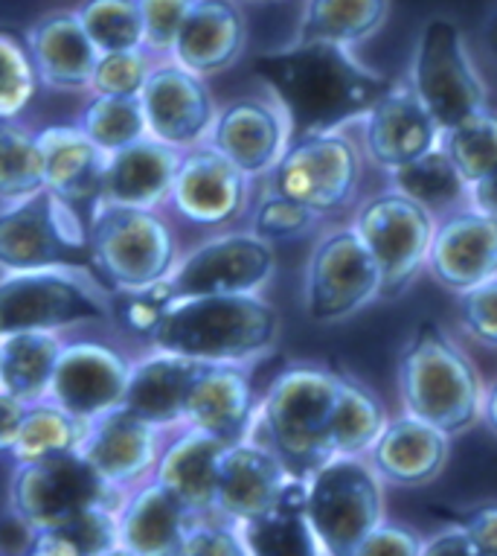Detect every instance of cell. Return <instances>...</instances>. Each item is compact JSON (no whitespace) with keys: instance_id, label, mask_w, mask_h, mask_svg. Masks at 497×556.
<instances>
[{"instance_id":"1","label":"cell","mask_w":497,"mask_h":556,"mask_svg":"<svg viewBox=\"0 0 497 556\" xmlns=\"http://www.w3.org/2000/svg\"><path fill=\"white\" fill-rule=\"evenodd\" d=\"M256 79L289 117L291 140L344 131L390 91L387 76L323 41H291L254 59Z\"/></svg>"},{"instance_id":"2","label":"cell","mask_w":497,"mask_h":556,"mask_svg":"<svg viewBox=\"0 0 497 556\" xmlns=\"http://www.w3.org/2000/svg\"><path fill=\"white\" fill-rule=\"evenodd\" d=\"M280 332V312L263 294H213L169 303L149 341L154 353L242 367L268 356Z\"/></svg>"},{"instance_id":"3","label":"cell","mask_w":497,"mask_h":556,"mask_svg":"<svg viewBox=\"0 0 497 556\" xmlns=\"http://www.w3.org/2000/svg\"><path fill=\"white\" fill-rule=\"evenodd\" d=\"M396 391L405 414L454 440L480 426L486 379L443 324L422 320L402 346Z\"/></svg>"},{"instance_id":"4","label":"cell","mask_w":497,"mask_h":556,"mask_svg":"<svg viewBox=\"0 0 497 556\" xmlns=\"http://www.w3.org/2000/svg\"><path fill=\"white\" fill-rule=\"evenodd\" d=\"M337 405V370L311 362L289 365L273 376L256 408L263 443L294 478L306 481L332 457L329 434Z\"/></svg>"},{"instance_id":"5","label":"cell","mask_w":497,"mask_h":556,"mask_svg":"<svg viewBox=\"0 0 497 556\" xmlns=\"http://www.w3.org/2000/svg\"><path fill=\"white\" fill-rule=\"evenodd\" d=\"M93 271L91 233L76 204L38 190L0 211V271Z\"/></svg>"},{"instance_id":"6","label":"cell","mask_w":497,"mask_h":556,"mask_svg":"<svg viewBox=\"0 0 497 556\" xmlns=\"http://www.w3.org/2000/svg\"><path fill=\"white\" fill-rule=\"evenodd\" d=\"M97 271L47 268L0 277V338L50 332L114 318V301Z\"/></svg>"},{"instance_id":"7","label":"cell","mask_w":497,"mask_h":556,"mask_svg":"<svg viewBox=\"0 0 497 556\" xmlns=\"http://www.w3.org/2000/svg\"><path fill=\"white\" fill-rule=\"evenodd\" d=\"M303 513L326 556H349L384 519V483L367 457H329L306 478Z\"/></svg>"},{"instance_id":"8","label":"cell","mask_w":497,"mask_h":556,"mask_svg":"<svg viewBox=\"0 0 497 556\" xmlns=\"http://www.w3.org/2000/svg\"><path fill=\"white\" fill-rule=\"evenodd\" d=\"M93 271L119 292H145L178 265L173 228L154 211L97 204L88 222Z\"/></svg>"},{"instance_id":"9","label":"cell","mask_w":497,"mask_h":556,"mask_svg":"<svg viewBox=\"0 0 497 556\" xmlns=\"http://www.w3.org/2000/svg\"><path fill=\"white\" fill-rule=\"evenodd\" d=\"M361 178L364 155L358 140L346 131H332L291 140L289 152L268 175V190L329 219L355 207Z\"/></svg>"},{"instance_id":"10","label":"cell","mask_w":497,"mask_h":556,"mask_svg":"<svg viewBox=\"0 0 497 556\" xmlns=\"http://www.w3.org/2000/svg\"><path fill=\"white\" fill-rule=\"evenodd\" d=\"M349 225L379 263L381 301L402 298L425 271L436 230L434 216L405 192L384 187L355 207Z\"/></svg>"},{"instance_id":"11","label":"cell","mask_w":497,"mask_h":556,"mask_svg":"<svg viewBox=\"0 0 497 556\" xmlns=\"http://www.w3.org/2000/svg\"><path fill=\"white\" fill-rule=\"evenodd\" d=\"M407 83L443 131L488 109L486 83L466 36L448 18H431L422 27Z\"/></svg>"},{"instance_id":"12","label":"cell","mask_w":497,"mask_h":556,"mask_svg":"<svg viewBox=\"0 0 497 556\" xmlns=\"http://www.w3.org/2000/svg\"><path fill=\"white\" fill-rule=\"evenodd\" d=\"M381 301V268L353 225L326 228L311 245L303 306L315 324H344Z\"/></svg>"},{"instance_id":"13","label":"cell","mask_w":497,"mask_h":556,"mask_svg":"<svg viewBox=\"0 0 497 556\" xmlns=\"http://www.w3.org/2000/svg\"><path fill=\"white\" fill-rule=\"evenodd\" d=\"M12 513L36 533L55 530L97 507L114 510V486L93 472L81 452L18 464L10 486Z\"/></svg>"},{"instance_id":"14","label":"cell","mask_w":497,"mask_h":556,"mask_svg":"<svg viewBox=\"0 0 497 556\" xmlns=\"http://www.w3.org/2000/svg\"><path fill=\"white\" fill-rule=\"evenodd\" d=\"M277 274V251L254 230L221 233L192 248L161 283L169 301L213 294H263Z\"/></svg>"},{"instance_id":"15","label":"cell","mask_w":497,"mask_h":556,"mask_svg":"<svg viewBox=\"0 0 497 556\" xmlns=\"http://www.w3.org/2000/svg\"><path fill=\"white\" fill-rule=\"evenodd\" d=\"M207 147L225 155L251 181L268 178L291 147L289 117L271 93H247L216 111Z\"/></svg>"},{"instance_id":"16","label":"cell","mask_w":497,"mask_h":556,"mask_svg":"<svg viewBox=\"0 0 497 556\" xmlns=\"http://www.w3.org/2000/svg\"><path fill=\"white\" fill-rule=\"evenodd\" d=\"M443 143V128L428 114L410 83H393L390 91L361 119V155L384 175H393Z\"/></svg>"},{"instance_id":"17","label":"cell","mask_w":497,"mask_h":556,"mask_svg":"<svg viewBox=\"0 0 497 556\" xmlns=\"http://www.w3.org/2000/svg\"><path fill=\"white\" fill-rule=\"evenodd\" d=\"M145 135L178 152L201 147L216 119V102L201 76L183 71L169 59L154 64L140 91Z\"/></svg>"},{"instance_id":"18","label":"cell","mask_w":497,"mask_h":556,"mask_svg":"<svg viewBox=\"0 0 497 556\" xmlns=\"http://www.w3.org/2000/svg\"><path fill=\"white\" fill-rule=\"evenodd\" d=\"M128 374L131 365L111 346L97 341L64 344L50 384V402L76 420H100L111 410L123 408Z\"/></svg>"},{"instance_id":"19","label":"cell","mask_w":497,"mask_h":556,"mask_svg":"<svg viewBox=\"0 0 497 556\" xmlns=\"http://www.w3.org/2000/svg\"><path fill=\"white\" fill-rule=\"evenodd\" d=\"M173 204L183 219L201 228H225L251 207V178L225 155L201 143L187 149L173 184Z\"/></svg>"},{"instance_id":"20","label":"cell","mask_w":497,"mask_h":556,"mask_svg":"<svg viewBox=\"0 0 497 556\" xmlns=\"http://www.w3.org/2000/svg\"><path fill=\"white\" fill-rule=\"evenodd\" d=\"M425 271L448 294H466L497 277V219L460 207L436 219Z\"/></svg>"},{"instance_id":"21","label":"cell","mask_w":497,"mask_h":556,"mask_svg":"<svg viewBox=\"0 0 497 556\" xmlns=\"http://www.w3.org/2000/svg\"><path fill=\"white\" fill-rule=\"evenodd\" d=\"M294 475L282 466V460L265 446L263 440L247 438L242 443L227 446L218 464L216 483V516L247 525L263 519L280 507L289 493Z\"/></svg>"},{"instance_id":"22","label":"cell","mask_w":497,"mask_h":556,"mask_svg":"<svg viewBox=\"0 0 497 556\" xmlns=\"http://www.w3.org/2000/svg\"><path fill=\"white\" fill-rule=\"evenodd\" d=\"M451 457V438L398 410L367 452V464L384 486L419 490L434 483Z\"/></svg>"},{"instance_id":"23","label":"cell","mask_w":497,"mask_h":556,"mask_svg":"<svg viewBox=\"0 0 497 556\" xmlns=\"http://www.w3.org/2000/svg\"><path fill=\"white\" fill-rule=\"evenodd\" d=\"M244 47L247 18L239 0H192L169 62L207 79L230 71L244 55Z\"/></svg>"},{"instance_id":"24","label":"cell","mask_w":497,"mask_h":556,"mask_svg":"<svg viewBox=\"0 0 497 556\" xmlns=\"http://www.w3.org/2000/svg\"><path fill=\"white\" fill-rule=\"evenodd\" d=\"M38 83L50 91H88L100 62L97 47L85 36L73 10H53L29 24L24 38Z\"/></svg>"},{"instance_id":"25","label":"cell","mask_w":497,"mask_h":556,"mask_svg":"<svg viewBox=\"0 0 497 556\" xmlns=\"http://www.w3.org/2000/svg\"><path fill=\"white\" fill-rule=\"evenodd\" d=\"M256 402L251 376L239 365H201L192 382L183 422L225 443L254 438Z\"/></svg>"},{"instance_id":"26","label":"cell","mask_w":497,"mask_h":556,"mask_svg":"<svg viewBox=\"0 0 497 556\" xmlns=\"http://www.w3.org/2000/svg\"><path fill=\"white\" fill-rule=\"evenodd\" d=\"M181 155L183 152L163 147L152 137H143L131 147L119 149L105 161V175H102V190L97 204L154 211L161 201L173 195Z\"/></svg>"},{"instance_id":"27","label":"cell","mask_w":497,"mask_h":556,"mask_svg":"<svg viewBox=\"0 0 497 556\" xmlns=\"http://www.w3.org/2000/svg\"><path fill=\"white\" fill-rule=\"evenodd\" d=\"M81 457L93 466L109 486L140 481L157 464V429L137 420L126 408H117L91 422L81 443Z\"/></svg>"},{"instance_id":"28","label":"cell","mask_w":497,"mask_h":556,"mask_svg":"<svg viewBox=\"0 0 497 556\" xmlns=\"http://www.w3.org/2000/svg\"><path fill=\"white\" fill-rule=\"evenodd\" d=\"M201 365L173 353H154L131 365L123 408L152 429H169L183 422L187 400Z\"/></svg>"},{"instance_id":"29","label":"cell","mask_w":497,"mask_h":556,"mask_svg":"<svg viewBox=\"0 0 497 556\" xmlns=\"http://www.w3.org/2000/svg\"><path fill=\"white\" fill-rule=\"evenodd\" d=\"M227 446H233V443L190 429L157 457L154 481L166 486L192 516L201 519L216 510L218 464H221Z\"/></svg>"},{"instance_id":"30","label":"cell","mask_w":497,"mask_h":556,"mask_svg":"<svg viewBox=\"0 0 497 556\" xmlns=\"http://www.w3.org/2000/svg\"><path fill=\"white\" fill-rule=\"evenodd\" d=\"M192 525L195 516L166 486L152 481L119 510V545L135 556H175Z\"/></svg>"},{"instance_id":"31","label":"cell","mask_w":497,"mask_h":556,"mask_svg":"<svg viewBox=\"0 0 497 556\" xmlns=\"http://www.w3.org/2000/svg\"><path fill=\"white\" fill-rule=\"evenodd\" d=\"M44 166V190L62 195L76 207L100 199L109 155L93 147L76 126H50L36 131Z\"/></svg>"},{"instance_id":"32","label":"cell","mask_w":497,"mask_h":556,"mask_svg":"<svg viewBox=\"0 0 497 556\" xmlns=\"http://www.w3.org/2000/svg\"><path fill=\"white\" fill-rule=\"evenodd\" d=\"M390 18V0H306L294 41H323L346 50L370 41Z\"/></svg>"},{"instance_id":"33","label":"cell","mask_w":497,"mask_h":556,"mask_svg":"<svg viewBox=\"0 0 497 556\" xmlns=\"http://www.w3.org/2000/svg\"><path fill=\"white\" fill-rule=\"evenodd\" d=\"M62 341L50 332H21L0 338V391L38 405L50 396Z\"/></svg>"},{"instance_id":"34","label":"cell","mask_w":497,"mask_h":556,"mask_svg":"<svg viewBox=\"0 0 497 556\" xmlns=\"http://www.w3.org/2000/svg\"><path fill=\"white\" fill-rule=\"evenodd\" d=\"M387 405L358 376L337 370V405L329 446L332 457H367L387 426Z\"/></svg>"},{"instance_id":"35","label":"cell","mask_w":497,"mask_h":556,"mask_svg":"<svg viewBox=\"0 0 497 556\" xmlns=\"http://www.w3.org/2000/svg\"><path fill=\"white\" fill-rule=\"evenodd\" d=\"M306 481L294 478L277 510L263 519L239 525L251 556H326L303 513Z\"/></svg>"},{"instance_id":"36","label":"cell","mask_w":497,"mask_h":556,"mask_svg":"<svg viewBox=\"0 0 497 556\" xmlns=\"http://www.w3.org/2000/svg\"><path fill=\"white\" fill-rule=\"evenodd\" d=\"M387 178L393 190L405 192L407 199L422 204L434 219H443L469 204V184L462 181L443 149H434L431 155L419 157L417 164L405 166Z\"/></svg>"},{"instance_id":"37","label":"cell","mask_w":497,"mask_h":556,"mask_svg":"<svg viewBox=\"0 0 497 556\" xmlns=\"http://www.w3.org/2000/svg\"><path fill=\"white\" fill-rule=\"evenodd\" d=\"M88 429H91V422L76 420L55 402H38L27 408L18 440L12 446V457L18 464H29V460H41L50 455L79 452L88 438Z\"/></svg>"},{"instance_id":"38","label":"cell","mask_w":497,"mask_h":556,"mask_svg":"<svg viewBox=\"0 0 497 556\" xmlns=\"http://www.w3.org/2000/svg\"><path fill=\"white\" fill-rule=\"evenodd\" d=\"M76 128L105 155H114L119 149L149 137L145 135L140 97H100V93H93V100L85 105Z\"/></svg>"},{"instance_id":"39","label":"cell","mask_w":497,"mask_h":556,"mask_svg":"<svg viewBox=\"0 0 497 556\" xmlns=\"http://www.w3.org/2000/svg\"><path fill=\"white\" fill-rule=\"evenodd\" d=\"M439 149L469 187L486 178L497 166V111L488 105L474 117L462 119L460 126L443 131Z\"/></svg>"},{"instance_id":"40","label":"cell","mask_w":497,"mask_h":556,"mask_svg":"<svg viewBox=\"0 0 497 556\" xmlns=\"http://www.w3.org/2000/svg\"><path fill=\"white\" fill-rule=\"evenodd\" d=\"M44 190L38 137L15 119H0V201H21Z\"/></svg>"},{"instance_id":"41","label":"cell","mask_w":497,"mask_h":556,"mask_svg":"<svg viewBox=\"0 0 497 556\" xmlns=\"http://www.w3.org/2000/svg\"><path fill=\"white\" fill-rule=\"evenodd\" d=\"M73 12L100 55L143 47V24H140L137 0H81Z\"/></svg>"},{"instance_id":"42","label":"cell","mask_w":497,"mask_h":556,"mask_svg":"<svg viewBox=\"0 0 497 556\" xmlns=\"http://www.w3.org/2000/svg\"><path fill=\"white\" fill-rule=\"evenodd\" d=\"M38 85L24 41L0 33V119H18L36 97Z\"/></svg>"},{"instance_id":"43","label":"cell","mask_w":497,"mask_h":556,"mask_svg":"<svg viewBox=\"0 0 497 556\" xmlns=\"http://www.w3.org/2000/svg\"><path fill=\"white\" fill-rule=\"evenodd\" d=\"M320 222H323L320 216H315L297 201L285 199L280 192L265 190L263 199L256 201L254 216H251V230L265 242L277 245V242L308 237Z\"/></svg>"},{"instance_id":"44","label":"cell","mask_w":497,"mask_h":556,"mask_svg":"<svg viewBox=\"0 0 497 556\" xmlns=\"http://www.w3.org/2000/svg\"><path fill=\"white\" fill-rule=\"evenodd\" d=\"M154 55L149 50H126V53H105L93 71L91 91L100 97H140L145 79L154 71Z\"/></svg>"},{"instance_id":"45","label":"cell","mask_w":497,"mask_h":556,"mask_svg":"<svg viewBox=\"0 0 497 556\" xmlns=\"http://www.w3.org/2000/svg\"><path fill=\"white\" fill-rule=\"evenodd\" d=\"M454 320L462 336L497 353V277L454 298Z\"/></svg>"},{"instance_id":"46","label":"cell","mask_w":497,"mask_h":556,"mask_svg":"<svg viewBox=\"0 0 497 556\" xmlns=\"http://www.w3.org/2000/svg\"><path fill=\"white\" fill-rule=\"evenodd\" d=\"M190 7L192 0H137L143 24V50H149L154 59H169Z\"/></svg>"},{"instance_id":"47","label":"cell","mask_w":497,"mask_h":556,"mask_svg":"<svg viewBox=\"0 0 497 556\" xmlns=\"http://www.w3.org/2000/svg\"><path fill=\"white\" fill-rule=\"evenodd\" d=\"M175 556H251L239 525L233 521H199L192 525Z\"/></svg>"},{"instance_id":"48","label":"cell","mask_w":497,"mask_h":556,"mask_svg":"<svg viewBox=\"0 0 497 556\" xmlns=\"http://www.w3.org/2000/svg\"><path fill=\"white\" fill-rule=\"evenodd\" d=\"M422 542L425 539L413 528H405L396 521H381L349 556H422Z\"/></svg>"},{"instance_id":"49","label":"cell","mask_w":497,"mask_h":556,"mask_svg":"<svg viewBox=\"0 0 497 556\" xmlns=\"http://www.w3.org/2000/svg\"><path fill=\"white\" fill-rule=\"evenodd\" d=\"M448 525H457L474 542L480 556H497V502L471 504L454 513Z\"/></svg>"},{"instance_id":"50","label":"cell","mask_w":497,"mask_h":556,"mask_svg":"<svg viewBox=\"0 0 497 556\" xmlns=\"http://www.w3.org/2000/svg\"><path fill=\"white\" fill-rule=\"evenodd\" d=\"M422 556H480V551L457 525H448L422 542Z\"/></svg>"},{"instance_id":"51","label":"cell","mask_w":497,"mask_h":556,"mask_svg":"<svg viewBox=\"0 0 497 556\" xmlns=\"http://www.w3.org/2000/svg\"><path fill=\"white\" fill-rule=\"evenodd\" d=\"M27 402H21L18 396L0 391V452H12L18 431L27 417Z\"/></svg>"},{"instance_id":"52","label":"cell","mask_w":497,"mask_h":556,"mask_svg":"<svg viewBox=\"0 0 497 556\" xmlns=\"http://www.w3.org/2000/svg\"><path fill=\"white\" fill-rule=\"evenodd\" d=\"M33 539H36V530L15 513L0 521V556H27Z\"/></svg>"},{"instance_id":"53","label":"cell","mask_w":497,"mask_h":556,"mask_svg":"<svg viewBox=\"0 0 497 556\" xmlns=\"http://www.w3.org/2000/svg\"><path fill=\"white\" fill-rule=\"evenodd\" d=\"M27 556H85V551L73 542V536L67 530L55 528L44 530V533H36Z\"/></svg>"},{"instance_id":"54","label":"cell","mask_w":497,"mask_h":556,"mask_svg":"<svg viewBox=\"0 0 497 556\" xmlns=\"http://www.w3.org/2000/svg\"><path fill=\"white\" fill-rule=\"evenodd\" d=\"M469 207L486 213V216H495L497 219V166L486 175V178H480L477 184H471Z\"/></svg>"},{"instance_id":"55","label":"cell","mask_w":497,"mask_h":556,"mask_svg":"<svg viewBox=\"0 0 497 556\" xmlns=\"http://www.w3.org/2000/svg\"><path fill=\"white\" fill-rule=\"evenodd\" d=\"M480 426L497 438V376H492L483 391V410H480Z\"/></svg>"},{"instance_id":"56","label":"cell","mask_w":497,"mask_h":556,"mask_svg":"<svg viewBox=\"0 0 497 556\" xmlns=\"http://www.w3.org/2000/svg\"><path fill=\"white\" fill-rule=\"evenodd\" d=\"M480 47H483V53H486V59L497 71V10L488 15L483 29H480Z\"/></svg>"},{"instance_id":"57","label":"cell","mask_w":497,"mask_h":556,"mask_svg":"<svg viewBox=\"0 0 497 556\" xmlns=\"http://www.w3.org/2000/svg\"><path fill=\"white\" fill-rule=\"evenodd\" d=\"M102 556H135V554H131V551H128V547L114 545V547H111V551H105V554H102Z\"/></svg>"},{"instance_id":"58","label":"cell","mask_w":497,"mask_h":556,"mask_svg":"<svg viewBox=\"0 0 497 556\" xmlns=\"http://www.w3.org/2000/svg\"><path fill=\"white\" fill-rule=\"evenodd\" d=\"M254 3H273V0H254Z\"/></svg>"}]
</instances>
